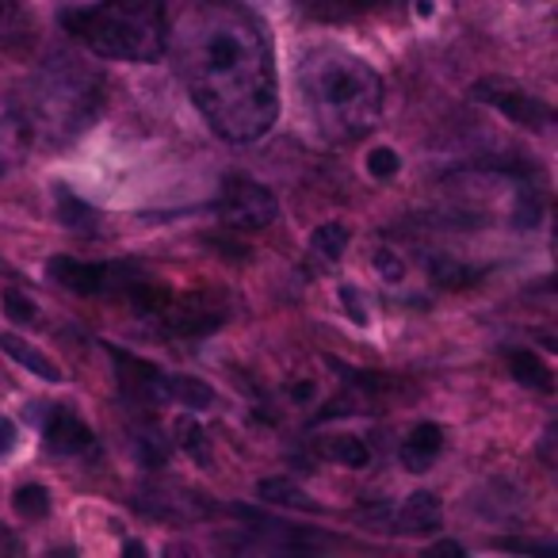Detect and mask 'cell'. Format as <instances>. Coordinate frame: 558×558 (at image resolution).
<instances>
[{
  "label": "cell",
  "instance_id": "obj_9",
  "mask_svg": "<svg viewBox=\"0 0 558 558\" xmlns=\"http://www.w3.org/2000/svg\"><path fill=\"white\" fill-rule=\"evenodd\" d=\"M111 360H116L119 383H123V395L131 398V402H142V405L169 402V372H161V367L149 364V360H138L119 349H111Z\"/></svg>",
  "mask_w": 558,
  "mask_h": 558
},
{
  "label": "cell",
  "instance_id": "obj_23",
  "mask_svg": "<svg viewBox=\"0 0 558 558\" xmlns=\"http://www.w3.org/2000/svg\"><path fill=\"white\" fill-rule=\"evenodd\" d=\"M433 279L440 283V288L459 291V288H471L474 279H478V271L466 268V264H456V260H436L433 264Z\"/></svg>",
  "mask_w": 558,
  "mask_h": 558
},
{
  "label": "cell",
  "instance_id": "obj_15",
  "mask_svg": "<svg viewBox=\"0 0 558 558\" xmlns=\"http://www.w3.org/2000/svg\"><path fill=\"white\" fill-rule=\"evenodd\" d=\"M0 352H4V356H12L16 364H24L27 372H35L39 379L62 383V367H58L54 360L47 356V352H39L35 344H27L24 337H16V333H0Z\"/></svg>",
  "mask_w": 558,
  "mask_h": 558
},
{
  "label": "cell",
  "instance_id": "obj_7",
  "mask_svg": "<svg viewBox=\"0 0 558 558\" xmlns=\"http://www.w3.org/2000/svg\"><path fill=\"white\" fill-rule=\"evenodd\" d=\"M126 276L131 271L116 268V264H88L73 260V256H54L50 260V279L62 283L65 291H77V295H108V291L123 288Z\"/></svg>",
  "mask_w": 558,
  "mask_h": 558
},
{
  "label": "cell",
  "instance_id": "obj_28",
  "mask_svg": "<svg viewBox=\"0 0 558 558\" xmlns=\"http://www.w3.org/2000/svg\"><path fill=\"white\" fill-rule=\"evenodd\" d=\"M138 456L146 459V466H161L169 459V448L157 436H138Z\"/></svg>",
  "mask_w": 558,
  "mask_h": 558
},
{
  "label": "cell",
  "instance_id": "obj_8",
  "mask_svg": "<svg viewBox=\"0 0 558 558\" xmlns=\"http://www.w3.org/2000/svg\"><path fill=\"white\" fill-rule=\"evenodd\" d=\"M154 318L165 322V329H169V333H177V337H207V333H215V329L222 326L226 314H222V306L207 303L203 295H195V299L169 295Z\"/></svg>",
  "mask_w": 558,
  "mask_h": 558
},
{
  "label": "cell",
  "instance_id": "obj_30",
  "mask_svg": "<svg viewBox=\"0 0 558 558\" xmlns=\"http://www.w3.org/2000/svg\"><path fill=\"white\" fill-rule=\"evenodd\" d=\"M16 444H20L16 425H12L9 417H0V459H4V456H12V451H16Z\"/></svg>",
  "mask_w": 558,
  "mask_h": 558
},
{
  "label": "cell",
  "instance_id": "obj_17",
  "mask_svg": "<svg viewBox=\"0 0 558 558\" xmlns=\"http://www.w3.org/2000/svg\"><path fill=\"white\" fill-rule=\"evenodd\" d=\"M349 241H352L349 226H344V222H326V226H318V230L311 233V253L318 256V260H326V264H337L344 256V248H349Z\"/></svg>",
  "mask_w": 558,
  "mask_h": 558
},
{
  "label": "cell",
  "instance_id": "obj_32",
  "mask_svg": "<svg viewBox=\"0 0 558 558\" xmlns=\"http://www.w3.org/2000/svg\"><path fill=\"white\" fill-rule=\"evenodd\" d=\"M433 555H463L459 543H433Z\"/></svg>",
  "mask_w": 558,
  "mask_h": 558
},
{
  "label": "cell",
  "instance_id": "obj_3",
  "mask_svg": "<svg viewBox=\"0 0 558 558\" xmlns=\"http://www.w3.org/2000/svg\"><path fill=\"white\" fill-rule=\"evenodd\" d=\"M62 27L111 62H157L165 54L161 0H100L88 9H65Z\"/></svg>",
  "mask_w": 558,
  "mask_h": 558
},
{
  "label": "cell",
  "instance_id": "obj_13",
  "mask_svg": "<svg viewBox=\"0 0 558 558\" xmlns=\"http://www.w3.org/2000/svg\"><path fill=\"white\" fill-rule=\"evenodd\" d=\"M440 451H444V428L433 425V421H425V425H417L402 440V466L413 474H425L428 466L440 459Z\"/></svg>",
  "mask_w": 558,
  "mask_h": 558
},
{
  "label": "cell",
  "instance_id": "obj_25",
  "mask_svg": "<svg viewBox=\"0 0 558 558\" xmlns=\"http://www.w3.org/2000/svg\"><path fill=\"white\" fill-rule=\"evenodd\" d=\"M24 32V4L20 0H0V43L16 39Z\"/></svg>",
  "mask_w": 558,
  "mask_h": 558
},
{
  "label": "cell",
  "instance_id": "obj_20",
  "mask_svg": "<svg viewBox=\"0 0 558 558\" xmlns=\"http://www.w3.org/2000/svg\"><path fill=\"white\" fill-rule=\"evenodd\" d=\"M177 440L180 448L187 451V456L195 459L199 466H210V444H207V433H203L199 425H195L192 417H180L177 421Z\"/></svg>",
  "mask_w": 558,
  "mask_h": 558
},
{
  "label": "cell",
  "instance_id": "obj_19",
  "mask_svg": "<svg viewBox=\"0 0 558 558\" xmlns=\"http://www.w3.org/2000/svg\"><path fill=\"white\" fill-rule=\"evenodd\" d=\"M169 402L187 405V410H207L215 405V390L192 375H169Z\"/></svg>",
  "mask_w": 558,
  "mask_h": 558
},
{
  "label": "cell",
  "instance_id": "obj_21",
  "mask_svg": "<svg viewBox=\"0 0 558 558\" xmlns=\"http://www.w3.org/2000/svg\"><path fill=\"white\" fill-rule=\"evenodd\" d=\"M12 509L24 520H43L50 517V489L47 486H20L12 497Z\"/></svg>",
  "mask_w": 558,
  "mask_h": 558
},
{
  "label": "cell",
  "instance_id": "obj_14",
  "mask_svg": "<svg viewBox=\"0 0 558 558\" xmlns=\"http://www.w3.org/2000/svg\"><path fill=\"white\" fill-rule=\"evenodd\" d=\"M299 4H303L311 16L341 24V20H360V16H372V12L395 9L402 0H299Z\"/></svg>",
  "mask_w": 558,
  "mask_h": 558
},
{
  "label": "cell",
  "instance_id": "obj_1",
  "mask_svg": "<svg viewBox=\"0 0 558 558\" xmlns=\"http://www.w3.org/2000/svg\"><path fill=\"white\" fill-rule=\"evenodd\" d=\"M172 39L180 81L215 134L230 142L264 138L276 123L279 88L260 20L238 0H203Z\"/></svg>",
  "mask_w": 558,
  "mask_h": 558
},
{
  "label": "cell",
  "instance_id": "obj_27",
  "mask_svg": "<svg viewBox=\"0 0 558 558\" xmlns=\"http://www.w3.org/2000/svg\"><path fill=\"white\" fill-rule=\"evenodd\" d=\"M58 210H62L65 226H85V222H93V210H88L85 203L77 199V195L65 192V187H58Z\"/></svg>",
  "mask_w": 558,
  "mask_h": 558
},
{
  "label": "cell",
  "instance_id": "obj_5",
  "mask_svg": "<svg viewBox=\"0 0 558 558\" xmlns=\"http://www.w3.org/2000/svg\"><path fill=\"white\" fill-rule=\"evenodd\" d=\"M215 215H218V222L230 226V230H264V226L276 222L279 203H276V195L264 184H256V180L230 177L215 203Z\"/></svg>",
  "mask_w": 558,
  "mask_h": 558
},
{
  "label": "cell",
  "instance_id": "obj_12",
  "mask_svg": "<svg viewBox=\"0 0 558 558\" xmlns=\"http://www.w3.org/2000/svg\"><path fill=\"white\" fill-rule=\"evenodd\" d=\"M440 524H444L440 497L428 494V489L410 494L402 509H398V532H405V535H433Z\"/></svg>",
  "mask_w": 558,
  "mask_h": 558
},
{
  "label": "cell",
  "instance_id": "obj_11",
  "mask_svg": "<svg viewBox=\"0 0 558 558\" xmlns=\"http://www.w3.org/2000/svg\"><path fill=\"white\" fill-rule=\"evenodd\" d=\"M27 142H32V131H27L24 108L0 88V169H12L27 154Z\"/></svg>",
  "mask_w": 558,
  "mask_h": 558
},
{
  "label": "cell",
  "instance_id": "obj_4",
  "mask_svg": "<svg viewBox=\"0 0 558 558\" xmlns=\"http://www.w3.org/2000/svg\"><path fill=\"white\" fill-rule=\"evenodd\" d=\"M104 108L100 81L73 58H50L27 85V131L47 142H73L96 123Z\"/></svg>",
  "mask_w": 558,
  "mask_h": 558
},
{
  "label": "cell",
  "instance_id": "obj_16",
  "mask_svg": "<svg viewBox=\"0 0 558 558\" xmlns=\"http://www.w3.org/2000/svg\"><path fill=\"white\" fill-rule=\"evenodd\" d=\"M509 372H512V379H517L520 387H532V390H539V395H550V390H555V379H550V367L543 364V360L535 356L532 349L509 352Z\"/></svg>",
  "mask_w": 558,
  "mask_h": 558
},
{
  "label": "cell",
  "instance_id": "obj_2",
  "mask_svg": "<svg viewBox=\"0 0 558 558\" xmlns=\"http://www.w3.org/2000/svg\"><path fill=\"white\" fill-rule=\"evenodd\" d=\"M299 93L311 123L333 146L360 142L383 111L379 73L341 47H318L299 62Z\"/></svg>",
  "mask_w": 558,
  "mask_h": 558
},
{
  "label": "cell",
  "instance_id": "obj_22",
  "mask_svg": "<svg viewBox=\"0 0 558 558\" xmlns=\"http://www.w3.org/2000/svg\"><path fill=\"white\" fill-rule=\"evenodd\" d=\"M260 497L271 505H291V509H311V501H306V494L295 486L291 478H264L260 482Z\"/></svg>",
  "mask_w": 558,
  "mask_h": 558
},
{
  "label": "cell",
  "instance_id": "obj_29",
  "mask_svg": "<svg viewBox=\"0 0 558 558\" xmlns=\"http://www.w3.org/2000/svg\"><path fill=\"white\" fill-rule=\"evenodd\" d=\"M341 303H349V318L356 322V326H367V311H364V303H360L356 288H341Z\"/></svg>",
  "mask_w": 558,
  "mask_h": 558
},
{
  "label": "cell",
  "instance_id": "obj_18",
  "mask_svg": "<svg viewBox=\"0 0 558 558\" xmlns=\"http://www.w3.org/2000/svg\"><path fill=\"white\" fill-rule=\"evenodd\" d=\"M322 456L341 466H352V471H364V466L372 463V448H367L360 436H329V440L322 444Z\"/></svg>",
  "mask_w": 558,
  "mask_h": 558
},
{
  "label": "cell",
  "instance_id": "obj_10",
  "mask_svg": "<svg viewBox=\"0 0 558 558\" xmlns=\"http://www.w3.org/2000/svg\"><path fill=\"white\" fill-rule=\"evenodd\" d=\"M43 436L54 451L62 456H81V451L93 448V428L85 425L81 413H73L70 405H50L47 417H43Z\"/></svg>",
  "mask_w": 558,
  "mask_h": 558
},
{
  "label": "cell",
  "instance_id": "obj_33",
  "mask_svg": "<svg viewBox=\"0 0 558 558\" xmlns=\"http://www.w3.org/2000/svg\"><path fill=\"white\" fill-rule=\"evenodd\" d=\"M520 4H543V0H520Z\"/></svg>",
  "mask_w": 558,
  "mask_h": 558
},
{
  "label": "cell",
  "instance_id": "obj_26",
  "mask_svg": "<svg viewBox=\"0 0 558 558\" xmlns=\"http://www.w3.org/2000/svg\"><path fill=\"white\" fill-rule=\"evenodd\" d=\"M398 169H402V161H398V154L390 146L372 149V157H367V172H372L375 180H390Z\"/></svg>",
  "mask_w": 558,
  "mask_h": 558
},
{
  "label": "cell",
  "instance_id": "obj_31",
  "mask_svg": "<svg viewBox=\"0 0 558 558\" xmlns=\"http://www.w3.org/2000/svg\"><path fill=\"white\" fill-rule=\"evenodd\" d=\"M497 547L501 550H543V555L550 550V547H539V543H520V539H497Z\"/></svg>",
  "mask_w": 558,
  "mask_h": 558
},
{
  "label": "cell",
  "instance_id": "obj_24",
  "mask_svg": "<svg viewBox=\"0 0 558 558\" xmlns=\"http://www.w3.org/2000/svg\"><path fill=\"white\" fill-rule=\"evenodd\" d=\"M4 311H9L12 322H24V326H32V322L39 318V306H35L32 299H27L24 291H16V288L4 291Z\"/></svg>",
  "mask_w": 558,
  "mask_h": 558
},
{
  "label": "cell",
  "instance_id": "obj_6",
  "mask_svg": "<svg viewBox=\"0 0 558 558\" xmlns=\"http://www.w3.org/2000/svg\"><path fill=\"white\" fill-rule=\"evenodd\" d=\"M471 96H474V100H482V104H489V108L505 111L512 123L527 126V131H547V126L555 123V111H550L539 96L520 93V88L509 85V81L486 77V81H478V85L471 88Z\"/></svg>",
  "mask_w": 558,
  "mask_h": 558
}]
</instances>
